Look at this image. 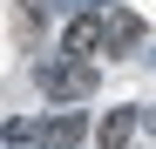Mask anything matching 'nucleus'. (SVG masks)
Returning <instances> with one entry per match:
<instances>
[{"label":"nucleus","mask_w":156,"mask_h":149,"mask_svg":"<svg viewBox=\"0 0 156 149\" xmlns=\"http://www.w3.org/2000/svg\"><path fill=\"white\" fill-rule=\"evenodd\" d=\"M143 122H149V129H156V109H149V115H143Z\"/></svg>","instance_id":"0eeeda50"},{"label":"nucleus","mask_w":156,"mask_h":149,"mask_svg":"<svg viewBox=\"0 0 156 149\" xmlns=\"http://www.w3.org/2000/svg\"><path fill=\"white\" fill-rule=\"evenodd\" d=\"M102 27H109V54H129V47H143V41H149V34H143V20L129 14V7H115Z\"/></svg>","instance_id":"20e7f679"},{"label":"nucleus","mask_w":156,"mask_h":149,"mask_svg":"<svg viewBox=\"0 0 156 149\" xmlns=\"http://www.w3.org/2000/svg\"><path fill=\"white\" fill-rule=\"evenodd\" d=\"M34 142V122H0V149H27Z\"/></svg>","instance_id":"423d86ee"},{"label":"nucleus","mask_w":156,"mask_h":149,"mask_svg":"<svg viewBox=\"0 0 156 149\" xmlns=\"http://www.w3.org/2000/svg\"><path fill=\"white\" fill-rule=\"evenodd\" d=\"M136 122H143L136 109H115V115H102V129H95V142H102V149H129V136H136Z\"/></svg>","instance_id":"39448f33"},{"label":"nucleus","mask_w":156,"mask_h":149,"mask_svg":"<svg viewBox=\"0 0 156 149\" xmlns=\"http://www.w3.org/2000/svg\"><path fill=\"white\" fill-rule=\"evenodd\" d=\"M82 136H88V122H82V109H61V115H48V122H34V142H41V149H82Z\"/></svg>","instance_id":"7ed1b4c3"},{"label":"nucleus","mask_w":156,"mask_h":149,"mask_svg":"<svg viewBox=\"0 0 156 149\" xmlns=\"http://www.w3.org/2000/svg\"><path fill=\"white\" fill-rule=\"evenodd\" d=\"M41 95L48 102H82V95H95V61H41Z\"/></svg>","instance_id":"f257e3e1"},{"label":"nucleus","mask_w":156,"mask_h":149,"mask_svg":"<svg viewBox=\"0 0 156 149\" xmlns=\"http://www.w3.org/2000/svg\"><path fill=\"white\" fill-rule=\"evenodd\" d=\"M61 54H75V61H88V54H109V27H102L95 14H75L68 27H61Z\"/></svg>","instance_id":"f03ea898"}]
</instances>
